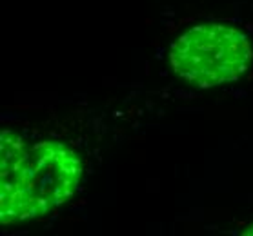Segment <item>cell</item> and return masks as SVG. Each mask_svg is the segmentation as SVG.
<instances>
[{"instance_id":"3957f363","label":"cell","mask_w":253,"mask_h":236,"mask_svg":"<svg viewBox=\"0 0 253 236\" xmlns=\"http://www.w3.org/2000/svg\"><path fill=\"white\" fill-rule=\"evenodd\" d=\"M242 233H244V235H253V225H250V227H248V229H244Z\"/></svg>"},{"instance_id":"6da1fadb","label":"cell","mask_w":253,"mask_h":236,"mask_svg":"<svg viewBox=\"0 0 253 236\" xmlns=\"http://www.w3.org/2000/svg\"><path fill=\"white\" fill-rule=\"evenodd\" d=\"M0 220L17 224L44 216L75 195L82 162L75 149L58 140L28 145L20 135H0Z\"/></svg>"},{"instance_id":"7a4b0ae2","label":"cell","mask_w":253,"mask_h":236,"mask_svg":"<svg viewBox=\"0 0 253 236\" xmlns=\"http://www.w3.org/2000/svg\"><path fill=\"white\" fill-rule=\"evenodd\" d=\"M252 58L248 36L233 26L220 22L193 26L169 49L173 71L199 87L220 86L241 78Z\"/></svg>"}]
</instances>
